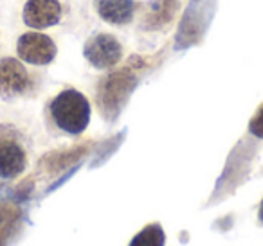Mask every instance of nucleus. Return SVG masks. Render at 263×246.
<instances>
[{"instance_id": "1", "label": "nucleus", "mask_w": 263, "mask_h": 246, "mask_svg": "<svg viewBox=\"0 0 263 246\" xmlns=\"http://www.w3.org/2000/svg\"><path fill=\"white\" fill-rule=\"evenodd\" d=\"M49 112L54 124L69 135H80L90 122V105L78 90H63L52 99Z\"/></svg>"}, {"instance_id": "2", "label": "nucleus", "mask_w": 263, "mask_h": 246, "mask_svg": "<svg viewBox=\"0 0 263 246\" xmlns=\"http://www.w3.org/2000/svg\"><path fill=\"white\" fill-rule=\"evenodd\" d=\"M31 87V77L22 63L13 58L0 59V95L16 97L27 92Z\"/></svg>"}, {"instance_id": "3", "label": "nucleus", "mask_w": 263, "mask_h": 246, "mask_svg": "<svg viewBox=\"0 0 263 246\" xmlns=\"http://www.w3.org/2000/svg\"><path fill=\"white\" fill-rule=\"evenodd\" d=\"M18 56L33 65H47L54 59L56 45L45 34L29 33L18 40Z\"/></svg>"}, {"instance_id": "4", "label": "nucleus", "mask_w": 263, "mask_h": 246, "mask_svg": "<svg viewBox=\"0 0 263 246\" xmlns=\"http://www.w3.org/2000/svg\"><path fill=\"white\" fill-rule=\"evenodd\" d=\"M85 56L96 69H110L121 58V45L110 34H96L85 45Z\"/></svg>"}, {"instance_id": "5", "label": "nucleus", "mask_w": 263, "mask_h": 246, "mask_svg": "<svg viewBox=\"0 0 263 246\" xmlns=\"http://www.w3.org/2000/svg\"><path fill=\"white\" fill-rule=\"evenodd\" d=\"M62 18V6L58 0H27L24 9V22L34 29L52 27Z\"/></svg>"}, {"instance_id": "6", "label": "nucleus", "mask_w": 263, "mask_h": 246, "mask_svg": "<svg viewBox=\"0 0 263 246\" xmlns=\"http://www.w3.org/2000/svg\"><path fill=\"white\" fill-rule=\"evenodd\" d=\"M26 151L15 138L0 137V178L11 180L20 176L26 169Z\"/></svg>"}, {"instance_id": "7", "label": "nucleus", "mask_w": 263, "mask_h": 246, "mask_svg": "<svg viewBox=\"0 0 263 246\" xmlns=\"http://www.w3.org/2000/svg\"><path fill=\"white\" fill-rule=\"evenodd\" d=\"M98 13L106 22L123 26L134 16V0H98Z\"/></svg>"}, {"instance_id": "8", "label": "nucleus", "mask_w": 263, "mask_h": 246, "mask_svg": "<svg viewBox=\"0 0 263 246\" xmlns=\"http://www.w3.org/2000/svg\"><path fill=\"white\" fill-rule=\"evenodd\" d=\"M130 83H132L130 70H123V72L110 76L105 83V94H101V97H99V105H101V108L103 106H105V110L119 108L117 99H119L121 95H123V97L126 95L128 85Z\"/></svg>"}, {"instance_id": "9", "label": "nucleus", "mask_w": 263, "mask_h": 246, "mask_svg": "<svg viewBox=\"0 0 263 246\" xmlns=\"http://www.w3.org/2000/svg\"><path fill=\"white\" fill-rule=\"evenodd\" d=\"M18 221H20L18 207L9 205V203L0 205V246L8 244V241L11 239Z\"/></svg>"}, {"instance_id": "10", "label": "nucleus", "mask_w": 263, "mask_h": 246, "mask_svg": "<svg viewBox=\"0 0 263 246\" xmlns=\"http://www.w3.org/2000/svg\"><path fill=\"white\" fill-rule=\"evenodd\" d=\"M164 230L161 228V224L154 223L148 224L146 228H143L136 237L132 239V242L128 246H164Z\"/></svg>"}, {"instance_id": "11", "label": "nucleus", "mask_w": 263, "mask_h": 246, "mask_svg": "<svg viewBox=\"0 0 263 246\" xmlns=\"http://www.w3.org/2000/svg\"><path fill=\"white\" fill-rule=\"evenodd\" d=\"M249 131H251L254 137L263 138V105L258 108V112L254 113V117L249 122Z\"/></svg>"}, {"instance_id": "12", "label": "nucleus", "mask_w": 263, "mask_h": 246, "mask_svg": "<svg viewBox=\"0 0 263 246\" xmlns=\"http://www.w3.org/2000/svg\"><path fill=\"white\" fill-rule=\"evenodd\" d=\"M259 221L263 223V201H261V205H259Z\"/></svg>"}]
</instances>
